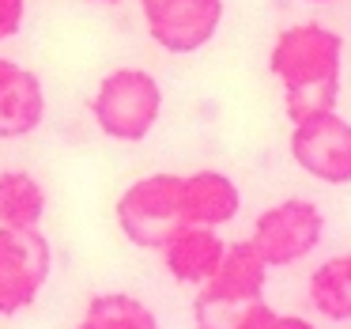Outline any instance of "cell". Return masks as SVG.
I'll return each mask as SVG.
<instances>
[{
    "label": "cell",
    "mask_w": 351,
    "mask_h": 329,
    "mask_svg": "<svg viewBox=\"0 0 351 329\" xmlns=\"http://www.w3.org/2000/svg\"><path fill=\"white\" fill-rule=\"evenodd\" d=\"M343 69V38L325 23L283 27L268 54V72L283 87V110L291 125L336 110Z\"/></svg>",
    "instance_id": "6da1fadb"
},
{
    "label": "cell",
    "mask_w": 351,
    "mask_h": 329,
    "mask_svg": "<svg viewBox=\"0 0 351 329\" xmlns=\"http://www.w3.org/2000/svg\"><path fill=\"white\" fill-rule=\"evenodd\" d=\"M87 106H91V117L102 137L117 140V144H140L159 125L162 87L152 72L125 65V69L102 76Z\"/></svg>",
    "instance_id": "7a4b0ae2"
},
{
    "label": "cell",
    "mask_w": 351,
    "mask_h": 329,
    "mask_svg": "<svg viewBox=\"0 0 351 329\" xmlns=\"http://www.w3.org/2000/svg\"><path fill=\"white\" fill-rule=\"evenodd\" d=\"M182 182L185 174H144L117 197V227L140 250H162L178 231L185 227V205H182Z\"/></svg>",
    "instance_id": "3957f363"
},
{
    "label": "cell",
    "mask_w": 351,
    "mask_h": 329,
    "mask_svg": "<svg viewBox=\"0 0 351 329\" xmlns=\"http://www.w3.org/2000/svg\"><path fill=\"white\" fill-rule=\"evenodd\" d=\"M321 238H325V212L306 197H287L253 220L250 242L257 246L268 269H287L310 258Z\"/></svg>",
    "instance_id": "277c9868"
},
{
    "label": "cell",
    "mask_w": 351,
    "mask_h": 329,
    "mask_svg": "<svg viewBox=\"0 0 351 329\" xmlns=\"http://www.w3.org/2000/svg\"><path fill=\"white\" fill-rule=\"evenodd\" d=\"M53 250L42 231L0 227V318L27 310L46 288Z\"/></svg>",
    "instance_id": "5b68a950"
},
{
    "label": "cell",
    "mask_w": 351,
    "mask_h": 329,
    "mask_svg": "<svg viewBox=\"0 0 351 329\" xmlns=\"http://www.w3.org/2000/svg\"><path fill=\"white\" fill-rule=\"evenodd\" d=\"M291 159L325 185H351V122L336 110L291 125Z\"/></svg>",
    "instance_id": "8992f818"
},
{
    "label": "cell",
    "mask_w": 351,
    "mask_h": 329,
    "mask_svg": "<svg viewBox=\"0 0 351 329\" xmlns=\"http://www.w3.org/2000/svg\"><path fill=\"white\" fill-rule=\"evenodd\" d=\"M152 42L167 54H197L223 23V0H136Z\"/></svg>",
    "instance_id": "52a82bcc"
},
{
    "label": "cell",
    "mask_w": 351,
    "mask_h": 329,
    "mask_svg": "<svg viewBox=\"0 0 351 329\" xmlns=\"http://www.w3.org/2000/svg\"><path fill=\"white\" fill-rule=\"evenodd\" d=\"M46 117V87L38 72L16 61L0 69V140H23Z\"/></svg>",
    "instance_id": "ba28073f"
},
{
    "label": "cell",
    "mask_w": 351,
    "mask_h": 329,
    "mask_svg": "<svg viewBox=\"0 0 351 329\" xmlns=\"http://www.w3.org/2000/svg\"><path fill=\"white\" fill-rule=\"evenodd\" d=\"M159 253H162V269H167L178 284L204 288V284H212V276L219 273L223 253H227V242L219 238V231L185 223V227L178 231Z\"/></svg>",
    "instance_id": "9c48e42d"
},
{
    "label": "cell",
    "mask_w": 351,
    "mask_h": 329,
    "mask_svg": "<svg viewBox=\"0 0 351 329\" xmlns=\"http://www.w3.org/2000/svg\"><path fill=\"white\" fill-rule=\"evenodd\" d=\"M182 205H185V223L219 231L242 212V190L230 174L223 170H193L182 182Z\"/></svg>",
    "instance_id": "30bf717a"
},
{
    "label": "cell",
    "mask_w": 351,
    "mask_h": 329,
    "mask_svg": "<svg viewBox=\"0 0 351 329\" xmlns=\"http://www.w3.org/2000/svg\"><path fill=\"white\" fill-rule=\"evenodd\" d=\"M265 284H268V265L257 253V246L250 238L242 242H227V253H223L219 273L212 276V284H204V295L212 299H227V303H261L265 299Z\"/></svg>",
    "instance_id": "8fae6325"
},
{
    "label": "cell",
    "mask_w": 351,
    "mask_h": 329,
    "mask_svg": "<svg viewBox=\"0 0 351 329\" xmlns=\"http://www.w3.org/2000/svg\"><path fill=\"white\" fill-rule=\"evenodd\" d=\"M46 216V190L27 170H0V227L38 231Z\"/></svg>",
    "instance_id": "7c38bea8"
},
{
    "label": "cell",
    "mask_w": 351,
    "mask_h": 329,
    "mask_svg": "<svg viewBox=\"0 0 351 329\" xmlns=\"http://www.w3.org/2000/svg\"><path fill=\"white\" fill-rule=\"evenodd\" d=\"M76 329H162V326L144 299L125 295V291H102V295H91Z\"/></svg>",
    "instance_id": "4fadbf2b"
},
{
    "label": "cell",
    "mask_w": 351,
    "mask_h": 329,
    "mask_svg": "<svg viewBox=\"0 0 351 329\" xmlns=\"http://www.w3.org/2000/svg\"><path fill=\"white\" fill-rule=\"evenodd\" d=\"M310 306L328 321H351V265H348V253L321 261L310 273Z\"/></svg>",
    "instance_id": "5bb4252c"
},
{
    "label": "cell",
    "mask_w": 351,
    "mask_h": 329,
    "mask_svg": "<svg viewBox=\"0 0 351 329\" xmlns=\"http://www.w3.org/2000/svg\"><path fill=\"white\" fill-rule=\"evenodd\" d=\"M250 306L227 303V299H212L204 291H197V299H193V329H242Z\"/></svg>",
    "instance_id": "9a60e30c"
},
{
    "label": "cell",
    "mask_w": 351,
    "mask_h": 329,
    "mask_svg": "<svg viewBox=\"0 0 351 329\" xmlns=\"http://www.w3.org/2000/svg\"><path fill=\"white\" fill-rule=\"evenodd\" d=\"M242 329H317V326H313V321H306V318H298V314H280V310H272V306L261 299V303L250 306Z\"/></svg>",
    "instance_id": "2e32d148"
},
{
    "label": "cell",
    "mask_w": 351,
    "mask_h": 329,
    "mask_svg": "<svg viewBox=\"0 0 351 329\" xmlns=\"http://www.w3.org/2000/svg\"><path fill=\"white\" fill-rule=\"evenodd\" d=\"M27 19V0H0V42L16 38Z\"/></svg>",
    "instance_id": "e0dca14e"
},
{
    "label": "cell",
    "mask_w": 351,
    "mask_h": 329,
    "mask_svg": "<svg viewBox=\"0 0 351 329\" xmlns=\"http://www.w3.org/2000/svg\"><path fill=\"white\" fill-rule=\"evenodd\" d=\"M99 4H121V0H99Z\"/></svg>",
    "instance_id": "ac0fdd59"
},
{
    "label": "cell",
    "mask_w": 351,
    "mask_h": 329,
    "mask_svg": "<svg viewBox=\"0 0 351 329\" xmlns=\"http://www.w3.org/2000/svg\"><path fill=\"white\" fill-rule=\"evenodd\" d=\"M306 4H328V0H306Z\"/></svg>",
    "instance_id": "d6986e66"
},
{
    "label": "cell",
    "mask_w": 351,
    "mask_h": 329,
    "mask_svg": "<svg viewBox=\"0 0 351 329\" xmlns=\"http://www.w3.org/2000/svg\"><path fill=\"white\" fill-rule=\"evenodd\" d=\"M4 61H8V57H0V69H4Z\"/></svg>",
    "instance_id": "ffe728a7"
},
{
    "label": "cell",
    "mask_w": 351,
    "mask_h": 329,
    "mask_svg": "<svg viewBox=\"0 0 351 329\" xmlns=\"http://www.w3.org/2000/svg\"><path fill=\"white\" fill-rule=\"evenodd\" d=\"M348 265H351V253H348Z\"/></svg>",
    "instance_id": "44dd1931"
}]
</instances>
